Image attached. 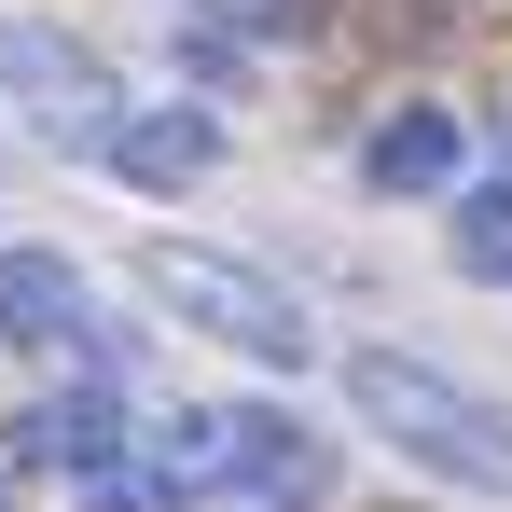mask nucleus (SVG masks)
Listing matches in <instances>:
<instances>
[{"label":"nucleus","mask_w":512,"mask_h":512,"mask_svg":"<svg viewBox=\"0 0 512 512\" xmlns=\"http://www.w3.org/2000/svg\"><path fill=\"white\" fill-rule=\"evenodd\" d=\"M0 84L42 111V139H56V153H111V139H125V97H111V70H97L84 42H56L42 14H0Z\"/></svg>","instance_id":"7ed1b4c3"},{"label":"nucleus","mask_w":512,"mask_h":512,"mask_svg":"<svg viewBox=\"0 0 512 512\" xmlns=\"http://www.w3.org/2000/svg\"><path fill=\"white\" fill-rule=\"evenodd\" d=\"M0 512H14V457H0Z\"/></svg>","instance_id":"9b49d317"},{"label":"nucleus","mask_w":512,"mask_h":512,"mask_svg":"<svg viewBox=\"0 0 512 512\" xmlns=\"http://www.w3.org/2000/svg\"><path fill=\"white\" fill-rule=\"evenodd\" d=\"M346 402H360V429H388L416 471H443V485H499V499H512V402L457 388L443 360L360 346V360H346Z\"/></svg>","instance_id":"f257e3e1"},{"label":"nucleus","mask_w":512,"mask_h":512,"mask_svg":"<svg viewBox=\"0 0 512 512\" xmlns=\"http://www.w3.org/2000/svg\"><path fill=\"white\" fill-rule=\"evenodd\" d=\"M84 499L97 512H180V471H167V457H125V471H97Z\"/></svg>","instance_id":"9d476101"},{"label":"nucleus","mask_w":512,"mask_h":512,"mask_svg":"<svg viewBox=\"0 0 512 512\" xmlns=\"http://www.w3.org/2000/svg\"><path fill=\"white\" fill-rule=\"evenodd\" d=\"M222 416H236V443H222V499H236V512H305V499H319L333 457H319L291 416H263V402H222Z\"/></svg>","instance_id":"39448f33"},{"label":"nucleus","mask_w":512,"mask_h":512,"mask_svg":"<svg viewBox=\"0 0 512 512\" xmlns=\"http://www.w3.org/2000/svg\"><path fill=\"white\" fill-rule=\"evenodd\" d=\"M499 153H512V111H499Z\"/></svg>","instance_id":"f8f14e48"},{"label":"nucleus","mask_w":512,"mask_h":512,"mask_svg":"<svg viewBox=\"0 0 512 512\" xmlns=\"http://www.w3.org/2000/svg\"><path fill=\"white\" fill-rule=\"evenodd\" d=\"M0 333L14 346H84L97 333V291L70 250H0Z\"/></svg>","instance_id":"423d86ee"},{"label":"nucleus","mask_w":512,"mask_h":512,"mask_svg":"<svg viewBox=\"0 0 512 512\" xmlns=\"http://www.w3.org/2000/svg\"><path fill=\"white\" fill-rule=\"evenodd\" d=\"M443 250H457V277H485V291H512V180H485V194H457Z\"/></svg>","instance_id":"1a4fd4ad"},{"label":"nucleus","mask_w":512,"mask_h":512,"mask_svg":"<svg viewBox=\"0 0 512 512\" xmlns=\"http://www.w3.org/2000/svg\"><path fill=\"white\" fill-rule=\"evenodd\" d=\"M360 180H374V194H443V180H457V111L402 97V111L360 139Z\"/></svg>","instance_id":"6e6552de"},{"label":"nucleus","mask_w":512,"mask_h":512,"mask_svg":"<svg viewBox=\"0 0 512 512\" xmlns=\"http://www.w3.org/2000/svg\"><path fill=\"white\" fill-rule=\"evenodd\" d=\"M14 471H70V485L125 471V402H111V388H42V402L14 416Z\"/></svg>","instance_id":"20e7f679"},{"label":"nucleus","mask_w":512,"mask_h":512,"mask_svg":"<svg viewBox=\"0 0 512 512\" xmlns=\"http://www.w3.org/2000/svg\"><path fill=\"white\" fill-rule=\"evenodd\" d=\"M111 167L139 180V194H194V180L222 167V111H125Z\"/></svg>","instance_id":"0eeeda50"},{"label":"nucleus","mask_w":512,"mask_h":512,"mask_svg":"<svg viewBox=\"0 0 512 512\" xmlns=\"http://www.w3.org/2000/svg\"><path fill=\"white\" fill-rule=\"evenodd\" d=\"M139 277H153V305H167V319L250 346V360H305V346H319V333H305V305H291L263 263H236V250H153Z\"/></svg>","instance_id":"f03ea898"}]
</instances>
